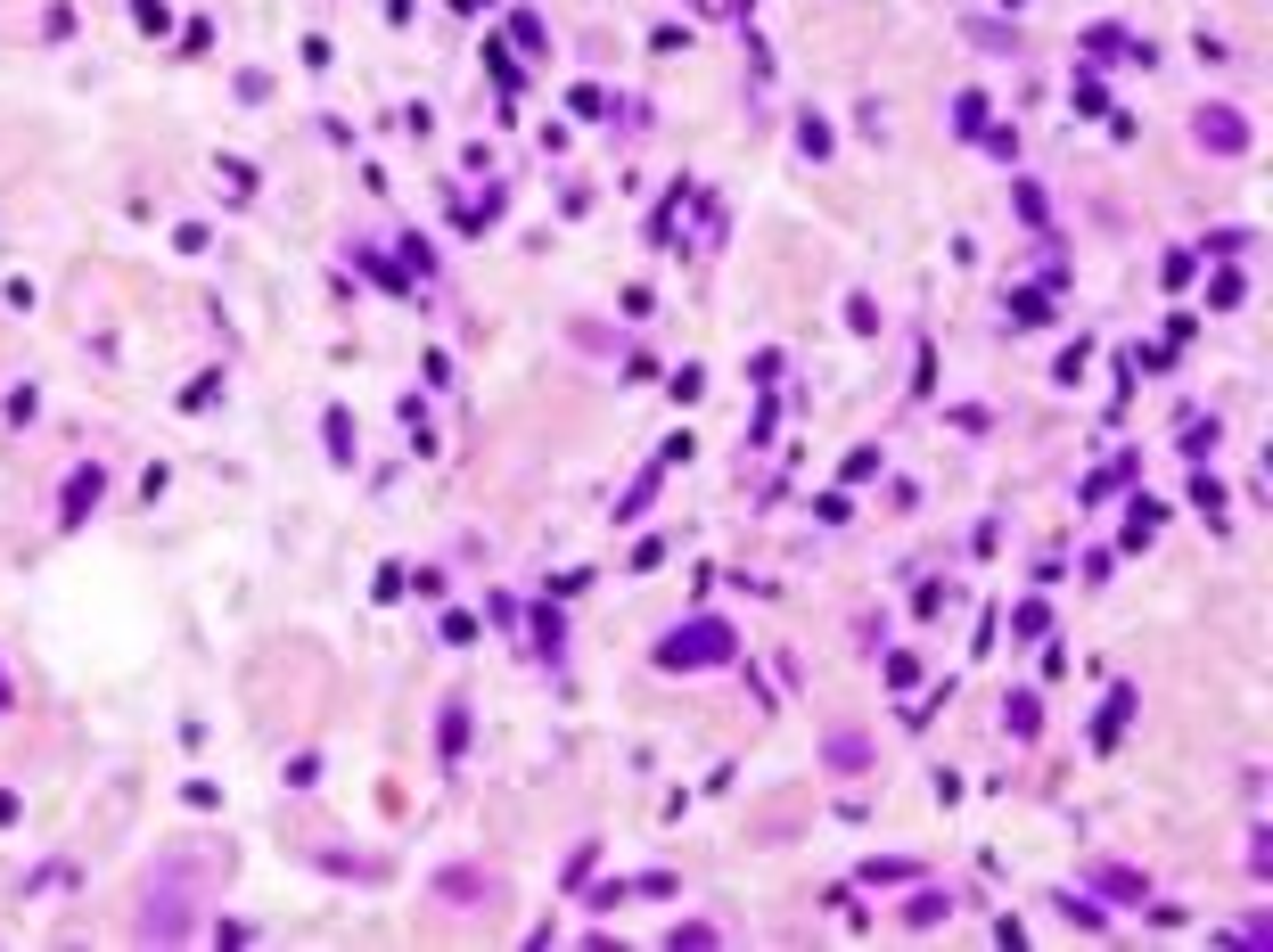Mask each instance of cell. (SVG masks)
I'll use <instances>...</instances> for the list:
<instances>
[{
	"label": "cell",
	"instance_id": "5b68a950",
	"mask_svg": "<svg viewBox=\"0 0 1273 952\" xmlns=\"http://www.w3.org/2000/svg\"><path fill=\"white\" fill-rule=\"evenodd\" d=\"M329 452H338V460L353 452V420H346V411H329Z\"/></svg>",
	"mask_w": 1273,
	"mask_h": 952
},
{
	"label": "cell",
	"instance_id": "6da1fadb",
	"mask_svg": "<svg viewBox=\"0 0 1273 952\" xmlns=\"http://www.w3.org/2000/svg\"><path fill=\"white\" fill-rule=\"evenodd\" d=\"M715 657H731V633L723 625H691V633H674L658 648V665H715Z\"/></svg>",
	"mask_w": 1273,
	"mask_h": 952
},
{
	"label": "cell",
	"instance_id": "277c9868",
	"mask_svg": "<svg viewBox=\"0 0 1273 952\" xmlns=\"http://www.w3.org/2000/svg\"><path fill=\"white\" fill-rule=\"evenodd\" d=\"M953 115H961V132H978V123H986V99H978V91H961V99H953Z\"/></svg>",
	"mask_w": 1273,
	"mask_h": 952
},
{
	"label": "cell",
	"instance_id": "3957f363",
	"mask_svg": "<svg viewBox=\"0 0 1273 952\" xmlns=\"http://www.w3.org/2000/svg\"><path fill=\"white\" fill-rule=\"evenodd\" d=\"M1084 50H1093V58H1134V50H1126V33H1118V25H1093V33H1084Z\"/></svg>",
	"mask_w": 1273,
	"mask_h": 952
},
{
	"label": "cell",
	"instance_id": "7a4b0ae2",
	"mask_svg": "<svg viewBox=\"0 0 1273 952\" xmlns=\"http://www.w3.org/2000/svg\"><path fill=\"white\" fill-rule=\"evenodd\" d=\"M1199 148H1249V123H1241V107H1199Z\"/></svg>",
	"mask_w": 1273,
	"mask_h": 952
}]
</instances>
